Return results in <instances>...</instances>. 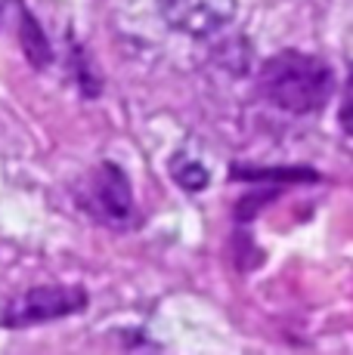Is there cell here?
Wrapping results in <instances>:
<instances>
[{
  "label": "cell",
  "mask_w": 353,
  "mask_h": 355,
  "mask_svg": "<svg viewBox=\"0 0 353 355\" xmlns=\"http://www.w3.org/2000/svg\"><path fill=\"white\" fill-rule=\"evenodd\" d=\"M263 99L288 114H313L329 105L335 93V74L319 56L282 50L270 56L257 78Z\"/></svg>",
  "instance_id": "obj_1"
},
{
  "label": "cell",
  "mask_w": 353,
  "mask_h": 355,
  "mask_svg": "<svg viewBox=\"0 0 353 355\" xmlns=\"http://www.w3.org/2000/svg\"><path fill=\"white\" fill-rule=\"evenodd\" d=\"M87 291L81 284H44V288L25 291L19 300L0 309L3 327H28L40 322H56V318L84 312Z\"/></svg>",
  "instance_id": "obj_2"
},
{
  "label": "cell",
  "mask_w": 353,
  "mask_h": 355,
  "mask_svg": "<svg viewBox=\"0 0 353 355\" xmlns=\"http://www.w3.org/2000/svg\"><path fill=\"white\" fill-rule=\"evenodd\" d=\"M81 204L87 207V214L97 216L99 223L118 226L131 216L133 210V192H131V180L127 173L112 161H103L93 170L90 182L84 186Z\"/></svg>",
  "instance_id": "obj_3"
},
{
  "label": "cell",
  "mask_w": 353,
  "mask_h": 355,
  "mask_svg": "<svg viewBox=\"0 0 353 355\" xmlns=\"http://www.w3.org/2000/svg\"><path fill=\"white\" fill-rule=\"evenodd\" d=\"M158 12L186 37H211L236 16V0H158Z\"/></svg>",
  "instance_id": "obj_4"
},
{
  "label": "cell",
  "mask_w": 353,
  "mask_h": 355,
  "mask_svg": "<svg viewBox=\"0 0 353 355\" xmlns=\"http://www.w3.org/2000/svg\"><path fill=\"white\" fill-rule=\"evenodd\" d=\"M16 22H19V44H22V53L35 68H47L53 62V50L50 40H47L44 28L38 25V19L28 12V6L19 0L16 3Z\"/></svg>",
  "instance_id": "obj_5"
},
{
  "label": "cell",
  "mask_w": 353,
  "mask_h": 355,
  "mask_svg": "<svg viewBox=\"0 0 353 355\" xmlns=\"http://www.w3.org/2000/svg\"><path fill=\"white\" fill-rule=\"evenodd\" d=\"M171 176L176 186H183L186 192H202V189H208V182H211L205 164L189 158V155H183V152H176L171 158Z\"/></svg>",
  "instance_id": "obj_6"
},
{
  "label": "cell",
  "mask_w": 353,
  "mask_h": 355,
  "mask_svg": "<svg viewBox=\"0 0 353 355\" xmlns=\"http://www.w3.org/2000/svg\"><path fill=\"white\" fill-rule=\"evenodd\" d=\"M233 180H251V182H297V180H316L313 170H245L233 167Z\"/></svg>",
  "instance_id": "obj_7"
},
{
  "label": "cell",
  "mask_w": 353,
  "mask_h": 355,
  "mask_svg": "<svg viewBox=\"0 0 353 355\" xmlns=\"http://www.w3.org/2000/svg\"><path fill=\"white\" fill-rule=\"evenodd\" d=\"M338 124L347 136H353V65L347 74V84H344V96H341V112H338Z\"/></svg>",
  "instance_id": "obj_8"
}]
</instances>
